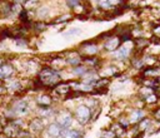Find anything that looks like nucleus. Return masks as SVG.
<instances>
[{
	"label": "nucleus",
	"mask_w": 160,
	"mask_h": 138,
	"mask_svg": "<svg viewBox=\"0 0 160 138\" xmlns=\"http://www.w3.org/2000/svg\"><path fill=\"white\" fill-rule=\"evenodd\" d=\"M39 79L44 86L53 87L60 82V74L51 68H44L39 73Z\"/></svg>",
	"instance_id": "f257e3e1"
},
{
	"label": "nucleus",
	"mask_w": 160,
	"mask_h": 138,
	"mask_svg": "<svg viewBox=\"0 0 160 138\" xmlns=\"http://www.w3.org/2000/svg\"><path fill=\"white\" fill-rule=\"evenodd\" d=\"M76 117L79 122L82 124H85L89 119H91V111L90 108H88L86 106H80L78 109H76Z\"/></svg>",
	"instance_id": "f03ea898"
},
{
	"label": "nucleus",
	"mask_w": 160,
	"mask_h": 138,
	"mask_svg": "<svg viewBox=\"0 0 160 138\" xmlns=\"http://www.w3.org/2000/svg\"><path fill=\"white\" fill-rule=\"evenodd\" d=\"M71 118H73V117H71L70 113H62V114L58 117V123L62 126L63 129H65V128H68V127L70 126Z\"/></svg>",
	"instance_id": "7ed1b4c3"
},
{
	"label": "nucleus",
	"mask_w": 160,
	"mask_h": 138,
	"mask_svg": "<svg viewBox=\"0 0 160 138\" xmlns=\"http://www.w3.org/2000/svg\"><path fill=\"white\" fill-rule=\"evenodd\" d=\"M62 131H63V128L59 123H53L48 128V134H49L50 138H56L62 134Z\"/></svg>",
	"instance_id": "20e7f679"
},
{
	"label": "nucleus",
	"mask_w": 160,
	"mask_h": 138,
	"mask_svg": "<svg viewBox=\"0 0 160 138\" xmlns=\"http://www.w3.org/2000/svg\"><path fill=\"white\" fill-rule=\"evenodd\" d=\"M110 131H113V133L115 134V137H123L126 133V127L123 126V124L115 123V124H113L110 127Z\"/></svg>",
	"instance_id": "39448f33"
},
{
	"label": "nucleus",
	"mask_w": 160,
	"mask_h": 138,
	"mask_svg": "<svg viewBox=\"0 0 160 138\" xmlns=\"http://www.w3.org/2000/svg\"><path fill=\"white\" fill-rule=\"evenodd\" d=\"M14 73V68L10 64H3L0 67V78H9Z\"/></svg>",
	"instance_id": "423d86ee"
},
{
	"label": "nucleus",
	"mask_w": 160,
	"mask_h": 138,
	"mask_svg": "<svg viewBox=\"0 0 160 138\" xmlns=\"http://www.w3.org/2000/svg\"><path fill=\"white\" fill-rule=\"evenodd\" d=\"M142 119H144V113L143 111H134L131 114H130V118H129V123H139Z\"/></svg>",
	"instance_id": "0eeeda50"
},
{
	"label": "nucleus",
	"mask_w": 160,
	"mask_h": 138,
	"mask_svg": "<svg viewBox=\"0 0 160 138\" xmlns=\"http://www.w3.org/2000/svg\"><path fill=\"white\" fill-rule=\"evenodd\" d=\"M71 90V86L69 83H63V84H58L55 87V93L58 94H62V95H65V94H69V92Z\"/></svg>",
	"instance_id": "6e6552de"
},
{
	"label": "nucleus",
	"mask_w": 160,
	"mask_h": 138,
	"mask_svg": "<svg viewBox=\"0 0 160 138\" xmlns=\"http://www.w3.org/2000/svg\"><path fill=\"white\" fill-rule=\"evenodd\" d=\"M14 111H15V113H18V114H25L28 111H29V104L26 103V102H19V103H16L15 104V107H14Z\"/></svg>",
	"instance_id": "1a4fd4ad"
},
{
	"label": "nucleus",
	"mask_w": 160,
	"mask_h": 138,
	"mask_svg": "<svg viewBox=\"0 0 160 138\" xmlns=\"http://www.w3.org/2000/svg\"><path fill=\"white\" fill-rule=\"evenodd\" d=\"M30 128L34 132H40V131H43V128H44V123H43V121L40 119V118H35V119H33L30 122Z\"/></svg>",
	"instance_id": "9d476101"
},
{
	"label": "nucleus",
	"mask_w": 160,
	"mask_h": 138,
	"mask_svg": "<svg viewBox=\"0 0 160 138\" xmlns=\"http://www.w3.org/2000/svg\"><path fill=\"white\" fill-rule=\"evenodd\" d=\"M83 50L85 52V54L88 55H94L98 52V47L95 44H90V43H84L83 44Z\"/></svg>",
	"instance_id": "9b49d317"
},
{
	"label": "nucleus",
	"mask_w": 160,
	"mask_h": 138,
	"mask_svg": "<svg viewBox=\"0 0 160 138\" xmlns=\"http://www.w3.org/2000/svg\"><path fill=\"white\" fill-rule=\"evenodd\" d=\"M63 138H82V133L76 129H66L64 131Z\"/></svg>",
	"instance_id": "f8f14e48"
},
{
	"label": "nucleus",
	"mask_w": 160,
	"mask_h": 138,
	"mask_svg": "<svg viewBox=\"0 0 160 138\" xmlns=\"http://www.w3.org/2000/svg\"><path fill=\"white\" fill-rule=\"evenodd\" d=\"M4 132H5V134L9 136V137H15V136H18V133H19V131H18V128H16L15 124H9L8 127L4 128Z\"/></svg>",
	"instance_id": "ddd939ff"
},
{
	"label": "nucleus",
	"mask_w": 160,
	"mask_h": 138,
	"mask_svg": "<svg viewBox=\"0 0 160 138\" xmlns=\"http://www.w3.org/2000/svg\"><path fill=\"white\" fill-rule=\"evenodd\" d=\"M160 75V69L159 68H149L144 72V77L149 78H158Z\"/></svg>",
	"instance_id": "4468645a"
},
{
	"label": "nucleus",
	"mask_w": 160,
	"mask_h": 138,
	"mask_svg": "<svg viewBox=\"0 0 160 138\" xmlns=\"http://www.w3.org/2000/svg\"><path fill=\"white\" fill-rule=\"evenodd\" d=\"M119 42H120V40H119L118 38H115V36H110V40L105 44V48H106V49H109V50H113V49L118 48Z\"/></svg>",
	"instance_id": "2eb2a0df"
},
{
	"label": "nucleus",
	"mask_w": 160,
	"mask_h": 138,
	"mask_svg": "<svg viewBox=\"0 0 160 138\" xmlns=\"http://www.w3.org/2000/svg\"><path fill=\"white\" fill-rule=\"evenodd\" d=\"M128 55H129V50L125 47H120V49H118L115 53V56L119 59H125L128 58Z\"/></svg>",
	"instance_id": "dca6fc26"
},
{
	"label": "nucleus",
	"mask_w": 160,
	"mask_h": 138,
	"mask_svg": "<svg viewBox=\"0 0 160 138\" xmlns=\"http://www.w3.org/2000/svg\"><path fill=\"white\" fill-rule=\"evenodd\" d=\"M38 102H39V104H42V106H50L51 104V98L49 97V95H42L38 99Z\"/></svg>",
	"instance_id": "f3484780"
},
{
	"label": "nucleus",
	"mask_w": 160,
	"mask_h": 138,
	"mask_svg": "<svg viewBox=\"0 0 160 138\" xmlns=\"http://www.w3.org/2000/svg\"><path fill=\"white\" fill-rule=\"evenodd\" d=\"M149 123H150V121H149V119H146V118H144V119H142V121L139 122L138 131H139V132H143L144 129H146V128L149 127Z\"/></svg>",
	"instance_id": "a211bd4d"
},
{
	"label": "nucleus",
	"mask_w": 160,
	"mask_h": 138,
	"mask_svg": "<svg viewBox=\"0 0 160 138\" xmlns=\"http://www.w3.org/2000/svg\"><path fill=\"white\" fill-rule=\"evenodd\" d=\"M80 33H82V30H80V29L73 28V29L68 30V31L64 34V36H74V35H78V34H80Z\"/></svg>",
	"instance_id": "6ab92c4d"
},
{
	"label": "nucleus",
	"mask_w": 160,
	"mask_h": 138,
	"mask_svg": "<svg viewBox=\"0 0 160 138\" xmlns=\"http://www.w3.org/2000/svg\"><path fill=\"white\" fill-rule=\"evenodd\" d=\"M84 62H85L88 65H95V64L99 62V59L95 58V56H91V55H90V58H85V59H84Z\"/></svg>",
	"instance_id": "aec40b11"
},
{
	"label": "nucleus",
	"mask_w": 160,
	"mask_h": 138,
	"mask_svg": "<svg viewBox=\"0 0 160 138\" xmlns=\"http://www.w3.org/2000/svg\"><path fill=\"white\" fill-rule=\"evenodd\" d=\"M66 3L70 8H76L80 5V3H82V0H66Z\"/></svg>",
	"instance_id": "412c9836"
},
{
	"label": "nucleus",
	"mask_w": 160,
	"mask_h": 138,
	"mask_svg": "<svg viewBox=\"0 0 160 138\" xmlns=\"http://www.w3.org/2000/svg\"><path fill=\"white\" fill-rule=\"evenodd\" d=\"M102 138H115V134L113 133V131L108 129V131H104V132H103Z\"/></svg>",
	"instance_id": "4be33fe9"
},
{
	"label": "nucleus",
	"mask_w": 160,
	"mask_h": 138,
	"mask_svg": "<svg viewBox=\"0 0 160 138\" xmlns=\"http://www.w3.org/2000/svg\"><path fill=\"white\" fill-rule=\"evenodd\" d=\"M80 61H82V59H80V58L78 56V58L68 59V63H69V64H71V65H78V64H80Z\"/></svg>",
	"instance_id": "5701e85b"
},
{
	"label": "nucleus",
	"mask_w": 160,
	"mask_h": 138,
	"mask_svg": "<svg viewBox=\"0 0 160 138\" xmlns=\"http://www.w3.org/2000/svg\"><path fill=\"white\" fill-rule=\"evenodd\" d=\"M15 44H16L18 47H25V45H26V42L23 40V39H16V40H15Z\"/></svg>",
	"instance_id": "b1692460"
},
{
	"label": "nucleus",
	"mask_w": 160,
	"mask_h": 138,
	"mask_svg": "<svg viewBox=\"0 0 160 138\" xmlns=\"http://www.w3.org/2000/svg\"><path fill=\"white\" fill-rule=\"evenodd\" d=\"M8 87H9L10 89H18V88L20 87V84H19V82H11Z\"/></svg>",
	"instance_id": "393cba45"
},
{
	"label": "nucleus",
	"mask_w": 160,
	"mask_h": 138,
	"mask_svg": "<svg viewBox=\"0 0 160 138\" xmlns=\"http://www.w3.org/2000/svg\"><path fill=\"white\" fill-rule=\"evenodd\" d=\"M153 31H154V34H155L156 36H160V25H155Z\"/></svg>",
	"instance_id": "a878e982"
},
{
	"label": "nucleus",
	"mask_w": 160,
	"mask_h": 138,
	"mask_svg": "<svg viewBox=\"0 0 160 138\" xmlns=\"http://www.w3.org/2000/svg\"><path fill=\"white\" fill-rule=\"evenodd\" d=\"M68 19H70V15H65V16H62V18L56 19V23H59V22H65V20H68Z\"/></svg>",
	"instance_id": "bb28decb"
},
{
	"label": "nucleus",
	"mask_w": 160,
	"mask_h": 138,
	"mask_svg": "<svg viewBox=\"0 0 160 138\" xmlns=\"http://www.w3.org/2000/svg\"><path fill=\"white\" fill-rule=\"evenodd\" d=\"M85 72H86V68H76L75 69V73H78V74H83Z\"/></svg>",
	"instance_id": "cd10ccee"
},
{
	"label": "nucleus",
	"mask_w": 160,
	"mask_h": 138,
	"mask_svg": "<svg viewBox=\"0 0 160 138\" xmlns=\"http://www.w3.org/2000/svg\"><path fill=\"white\" fill-rule=\"evenodd\" d=\"M45 28H46V27H45L43 23H38V24H36V29H38V30H43V29H45Z\"/></svg>",
	"instance_id": "c85d7f7f"
},
{
	"label": "nucleus",
	"mask_w": 160,
	"mask_h": 138,
	"mask_svg": "<svg viewBox=\"0 0 160 138\" xmlns=\"http://www.w3.org/2000/svg\"><path fill=\"white\" fill-rule=\"evenodd\" d=\"M155 118H156L158 121H160V108H159V109L155 112Z\"/></svg>",
	"instance_id": "c756f323"
},
{
	"label": "nucleus",
	"mask_w": 160,
	"mask_h": 138,
	"mask_svg": "<svg viewBox=\"0 0 160 138\" xmlns=\"http://www.w3.org/2000/svg\"><path fill=\"white\" fill-rule=\"evenodd\" d=\"M30 2H36V0H30Z\"/></svg>",
	"instance_id": "7c9ffc66"
},
{
	"label": "nucleus",
	"mask_w": 160,
	"mask_h": 138,
	"mask_svg": "<svg viewBox=\"0 0 160 138\" xmlns=\"http://www.w3.org/2000/svg\"><path fill=\"white\" fill-rule=\"evenodd\" d=\"M2 90H3V89H2V88H0V92H2Z\"/></svg>",
	"instance_id": "2f4dec72"
},
{
	"label": "nucleus",
	"mask_w": 160,
	"mask_h": 138,
	"mask_svg": "<svg viewBox=\"0 0 160 138\" xmlns=\"http://www.w3.org/2000/svg\"><path fill=\"white\" fill-rule=\"evenodd\" d=\"M0 129H2V127H0Z\"/></svg>",
	"instance_id": "473e14b6"
}]
</instances>
